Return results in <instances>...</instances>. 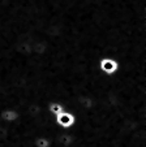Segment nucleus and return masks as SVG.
Wrapping results in <instances>:
<instances>
[{
	"label": "nucleus",
	"mask_w": 146,
	"mask_h": 147,
	"mask_svg": "<svg viewBox=\"0 0 146 147\" xmlns=\"http://www.w3.org/2000/svg\"><path fill=\"white\" fill-rule=\"evenodd\" d=\"M98 69L101 73L106 76H113L115 73L119 72L120 64L116 59L111 57V56H103L98 60Z\"/></svg>",
	"instance_id": "1"
},
{
	"label": "nucleus",
	"mask_w": 146,
	"mask_h": 147,
	"mask_svg": "<svg viewBox=\"0 0 146 147\" xmlns=\"http://www.w3.org/2000/svg\"><path fill=\"white\" fill-rule=\"evenodd\" d=\"M54 120H55V122H56L58 126L65 129V130L72 129L76 124V116L72 113V112L67 111V109H64L61 113L55 115V116H54Z\"/></svg>",
	"instance_id": "2"
},
{
	"label": "nucleus",
	"mask_w": 146,
	"mask_h": 147,
	"mask_svg": "<svg viewBox=\"0 0 146 147\" xmlns=\"http://www.w3.org/2000/svg\"><path fill=\"white\" fill-rule=\"evenodd\" d=\"M0 119L3 122L7 124H13L20 120V113L14 108H4L0 112Z\"/></svg>",
	"instance_id": "3"
},
{
	"label": "nucleus",
	"mask_w": 146,
	"mask_h": 147,
	"mask_svg": "<svg viewBox=\"0 0 146 147\" xmlns=\"http://www.w3.org/2000/svg\"><path fill=\"white\" fill-rule=\"evenodd\" d=\"M46 109H47V112H48L50 115L55 116V115L61 113V112L65 109V107H64L60 102H50V103H47Z\"/></svg>",
	"instance_id": "4"
},
{
	"label": "nucleus",
	"mask_w": 146,
	"mask_h": 147,
	"mask_svg": "<svg viewBox=\"0 0 146 147\" xmlns=\"http://www.w3.org/2000/svg\"><path fill=\"white\" fill-rule=\"evenodd\" d=\"M34 147H52V142L46 136H38L34 138Z\"/></svg>",
	"instance_id": "5"
}]
</instances>
